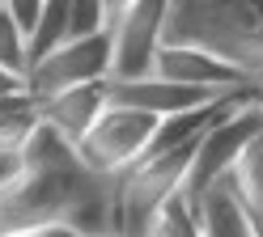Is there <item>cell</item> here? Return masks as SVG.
Segmentation results:
<instances>
[{"label":"cell","mask_w":263,"mask_h":237,"mask_svg":"<svg viewBox=\"0 0 263 237\" xmlns=\"http://www.w3.org/2000/svg\"><path fill=\"white\" fill-rule=\"evenodd\" d=\"M22 161V174L0 191V233H47L55 225H72V216L98 195V178L51 127L30 140Z\"/></svg>","instance_id":"6da1fadb"},{"label":"cell","mask_w":263,"mask_h":237,"mask_svg":"<svg viewBox=\"0 0 263 237\" xmlns=\"http://www.w3.org/2000/svg\"><path fill=\"white\" fill-rule=\"evenodd\" d=\"M166 43L204 47L263 81V0H174Z\"/></svg>","instance_id":"7a4b0ae2"},{"label":"cell","mask_w":263,"mask_h":237,"mask_svg":"<svg viewBox=\"0 0 263 237\" xmlns=\"http://www.w3.org/2000/svg\"><path fill=\"white\" fill-rule=\"evenodd\" d=\"M161 131V118L136 106H115L93 123V131L77 144V161L93 178H123L132 165L149 157V148Z\"/></svg>","instance_id":"3957f363"},{"label":"cell","mask_w":263,"mask_h":237,"mask_svg":"<svg viewBox=\"0 0 263 237\" xmlns=\"http://www.w3.org/2000/svg\"><path fill=\"white\" fill-rule=\"evenodd\" d=\"M259 131H263V110H255L251 102H246L242 110H234L229 118H221V123L200 140V152H195L187 186H183V199L200 203L217 182H225L229 169L238 165V157L246 152V144H251Z\"/></svg>","instance_id":"277c9868"},{"label":"cell","mask_w":263,"mask_h":237,"mask_svg":"<svg viewBox=\"0 0 263 237\" xmlns=\"http://www.w3.org/2000/svg\"><path fill=\"white\" fill-rule=\"evenodd\" d=\"M115 76V34H89V38H72L55 47L47 60L30 68V93L34 97H51L72 85H93V81H110Z\"/></svg>","instance_id":"5b68a950"},{"label":"cell","mask_w":263,"mask_h":237,"mask_svg":"<svg viewBox=\"0 0 263 237\" xmlns=\"http://www.w3.org/2000/svg\"><path fill=\"white\" fill-rule=\"evenodd\" d=\"M174 0H136L119 30H115V76L110 81H140L153 76V60L166 47V22Z\"/></svg>","instance_id":"8992f818"},{"label":"cell","mask_w":263,"mask_h":237,"mask_svg":"<svg viewBox=\"0 0 263 237\" xmlns=\"http://www.w3.org/2000/svg\"><path fill=\"white\" fill-rule=\"evenodd\" d=\"M153 76L174 81V85H191V89H217V93H238L246 85H255V76L242 72L238 64L212 55L204 47H187V43L161 47L153 60Z\"/></svg>","instance_id":"52a82bcc"},{"label":"cell","mask_w":263,"mask_h":237,"mask_svg":"<svg viewBox=\"0 0 263 237\" xmlns=\"http://www.w3.org/2000/svg\"><path fill=\"white\" fill-rule=\"evenodd\" d=\"M43 102V127H51L55 135H64L72 148L93 131V123L102 118L115 97H110V81H93V85H72V89H60Z\"/></svg>","instance_id":"ba28073f"},{"label":"cell","mask_w":263,"mask_h":237,"mask_svg":"<svg viewBox=\"0 0 263 237\" xmlns=\"http://www.w3.org/2000/svg\"><path fill=\"white\" fill-rule=\"evenodd\" d=\"M110 97L119 102V106L149 110L157 118H174V114L212 106V102H221L225 93H217V89H191V85H174V81H161V76H140V81H110Z\"/></svg>","instance_id":"9c48e42d"},{"label":"cell","mask_w":263,"mask_h":237,"mask_svg":"<svg viewBox=\"0 0 263 237\" xmlns=\"http://www.w3.org/2000/svg\"><path fill=\"white\" fill-rule=\"evenodd\" d=\"M39 131H43V102L30 89L0 97V152L5 157H26V148Z\"/></svg>","instance_id":"30bf717a"},{"label":"cell","mask_w":263,"mask_h":237,"mask_svg":"<svg viewBox=\"0 0 263 237\" xmlns=\"http://www.w3.org/2000/svg\"><path fill=\"white\" fill-rule=\"evenodd\" d=\"M195 212H200L204 237H255L251 220H246V208H242V199H238V191L229 182H217L195 203Z\"/></svg>","instance_id":"8fae6325"},{"label":"cell","mask_w":263,"mask_h":237,"mask_svg":"<svg viewBox=\"0 0 263 237\" xmlns=\"http://www.w3.org/2000/svg\"><path fill=\"white\" fill-rule=\"evenodd\" d=\"M234 191L246 199V203H255V208H263V131L255 135L251 144H246V152L238 157V165L229 169V178H225Z\"/></svg>","instance_id":"7c38bea8"},{"label":"cell","mask_w":263,"mask_h":237,"mask_svg":"<svg viewBox=\"0 0 263 237\" xmlns=\"http://www.w3.org/2000/svg\"><path fill=\"white\" fill-rule=\"evenodd\" d=\"M0 68H9V72H17V76L30 81V38L5 13V5H0Z\"/></svg>","instance_id":"4fadbf2b"},{"label":"cell","mask_w":263,"mask_h":237,"mask_svg":"<svg viewBox=\"0 0 263 237\" xmlns=\"http://www.w3.org/2000/svg\"><path fill=\"white\" fill-rule=\"evenodd\" d=\"M0 5H5V13L22 26V34H26V38H34V30H39V22H43L47 0H0Z\"/></svg>","instance_id":"5bb4252c"},{"label":"cell","mask_w":263,"mask_h":237,"mask_svg":"<svg viewBox=\"0 0 263 237\" xmlns=\"http://www.w3.org/2000/svg\"><path fill=\"white\" fill-rule=\"evenodd\" d=\"M132 9H136V0H102V13H106V30L115 34V30H119V22H123V17H127Z\"/></svg>","instance_id":"9a60e30c"},{"label":"cell","mask_w":263,"mask_h":237,"mask_svg":"<svg viewBox=\"0 0 263 237\" xmlns=\"http://www.w3.org/2000/svg\"><path fill=\"white\" fill-rule=\"evenodd\" d=\"M26 89H30L26 76L9 72V68H0V97H13V93H26Z\"/></svg>","instance_id":"2e32d148"},{"label":"cell","mask_w":263,"mask_h":237,"mask_svg":"<svg viewBox=\"0 0 263 237\" xmlns=\"http://www.w3.org/2000/svg\"><path fill=\"white\" fill-rule=\"evenodd\" d=\"M22 165H26L22 157H5V152H0V191H5V186L22 174Z\"/></svg>","instance_id":"e0dca14e"},{"label":"cell","mask_w":263,"mask_h":237,"mask_svg":"<svg viewBox=\"0 0 263 237\" xmlns=\"http://www.w3.org/2000/svg\"><path fill=\"white\" fill-rule=\"evenodd\" d=\"M43 237H110V233H89V229H77V225H55V229H47Z\"/></svg>","instance_id":"ac0fdd59"},{"label":"cell","mask_w":263,"mask_h":237,"mask_svg":"<svg viewBox=\"0 0 263 237\" xmlns=\"http://www.w3.org/2000/svg\"><path fill=\"white\" fill-rule=\"evenodd\" d=\"M238 199H242V195H238ZM242 208H246V220H251L255 237H263V208H255V203H246V199H242Z\"/></svg>","instance_id":"d6986e66"},{"label":"cell","mask_w":263,"mask_h":237,"mask_svg":"<svg viewBox=\"0 0 263 237\" xmlns=\"http://www.w3.org/2000/svg\"><path fill=\"white\" fill-rule=\"evenodd\" d=\"M246 102H251L255 110H263V81H255V85H246Z\"/></svg>","instance_id":"ffe728a7"},{"label":"cell","mask_w":263,"mask_h":237,"mask_svg":"<svg viewBox=\"0 0 263 237\" xmlns=\"http://www.w3.org/2000/svg\"><path fill=\"white\" fill-rule=\"evenodd\" d=\"M0 237H43V233H0Z\"/></svg>","instance_id":"44dd1931"}]
</instances>
